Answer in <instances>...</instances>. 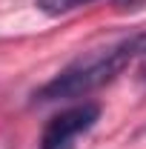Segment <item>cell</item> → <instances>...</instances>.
I'll use <instances>...</instances> for the list:
<instances>
[{
  "mask_svg": "<svg viewBox=\"0 0 146 149\" xmlns=\"http://www.w3.org/2000/svg\"><path fill=\"white\" fill-rule=\"evenodd\" d=\"M143 55H146V32L120 37L103 49H92L86 55H80L77 60H72L66 69H60L49 83H43L35 92V100L37 103H57V100L86 97L95 89L115 80L135 57Z\"/></svg>",
  "mask_w": 146,
  "mask_h": 149,
  "instance_id": "1",
  "label": "cell"
},
{
  "mask_svg": "<svg viewBox=\"0 0 146 149\" xmlns=\"http://www.w3.org/2000/svg\"><path fill=\"white\" fill-rule=\"evenodd\" d=\"M97 118H100V106L92 100H83V103L63 109L46 123V129L40 135V149H69L77 135L89 132L97 123Z\"/></svg>",
  "mask_w": 146,
  "mask_h": 149,
  "instance_id": "2",
  "label": "cell"
},
{
  "mask_svg": "<svg viewBox=\"0 0 146 149\" xmlns=\"http://www.w3.org/2000/svg\"><path fill=\"white\" fill-rule=\"evenodd\" d=\"M95 0H37L35 6L43 12V15H52V17H60V15H69L74 9H80V6H89ZM117 3H140V0H117Z\"/></svg>",
  "mask_w": 146,
  "mask_h": 149,
  "instance_id": "3",
  "label": "cell"
},
{
  "mask_svg": "<svg viewBox=\"0 0 146 149\" xmlns=\"http://www.w3.org/2000/svg\"><path fill=\"white\" fill-rule=\"evenodd\" d=\"M140 74H143V80H146V55H143V66H140Z\"/></svg>",
  "mask_w": 146,
  "mask_h": 149,
  "instance_id": "4",
  "label": "cell"
}]
</instances>
